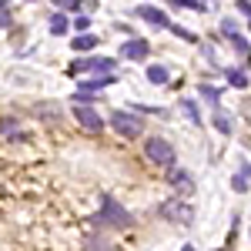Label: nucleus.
Returning a JSON list of instances; mask_svg holds the SVG:
<instances>
[{
	"label": "nucleus",
	"mask_w": 251,
	"mask_h": 251,
	"mask_svg": "<svg viewBox=\"0 0 251 251\" xmlns=\"http://www.w3.org/2000/svg\"><path fill=\"white\" fill-rule=\"evenodd\" d=\"M94 225H114V228H131V225H134V218H131V211H124V208L117 204L111 194H104V198H100V211L94 214Z\"/></svg>",
	"instance_id": "nucleus-1"
},
{
	"label": "nucleus",
	"mask_w": 251,
	"mask_h": 251,
	"mask_svg": "<svg viewBox=\"0 0 251 251\" xmlns=\"http://www.w3.org/2000/svg\"><path fill=\"white\" fill-rule=\"evenodd\" d=\"M151 54V44L148 40H124L121 44V50H117V57H124V60H141V57H148Z\"/></svg>",
	"instance_id": "nucleus-4"
},
{
	"label": "nucleus",
	"mask_w": 251,
	"mask_h": 251,
	"mask_svg": "<svg viewBox=\"0 0 251 251\" xmlns=\"http://www.w3.org/2000/svg\"><path fill=\"white\" fill-rule=\"evenodd\" d=\"M241 177H251V164H245V171H241Z\"/></svg>",
	"instance_id": "nucleus-26"
},
{
	"label": "nucleus",
	"mask_w": 251,
	"mask_h": 251,
	"mask_svg": "<svg viewBox=\"0 0 251 251\" xmlns=\"http://www.w3.org/2000/svg\"><path fill=\"white\" fill-rule=\"evenodd\" d=\"M214 127H218V131H221V134H231V117L225 114V111H221V107H218V111H214Z\"/></svg>",
	"instance_id": "nucleus-14"
},
{
	"label": "nucleus",
	"mask_w": 251,
	"mask_h": 251,
	"mask_svg": "<svg viewBox=\"0 0 251 251\" xmlns=\"http://www.w3.org/2000/svg\"><path fill=\"white\" fill-rule=\"evenodd\" d=\"M111 127L121 137H141V117L131 114V111H114L111 114Z\"/></svg>",
	"instance_id": "nucleus-3"
},
{
	"label": "nucleus",
	"mask_w": 251,
	"mask_h": 251,
	"mask_svg": "<svg viewBox=\"0 0 251 251\" xmlns=\"http://www.w3.org/2000/svg\"><path fill=\"white\" fill-rule=\"evenodd\" d=\"M225 77L231 80V87H248V74H245V71H238V67H228V71H225Z\"/></svg>",
	"instance_id": "nucleus-13"
},
{
	"label": "nucleus",
	"mask_w": 251,
	"mask_h": 251,
	"mask_svg": "<svg viewBox=\"0 0 251 251\" xmlns=\"http://www.w3.org/2000/svg\"><path fill=\"white\" fill-rule=\"evenodd\" d=\"M137 17L154 24V27H168V14H161L157 7H137Z\"/></svg>",
	"instance_id": "nucleus-9"
},
{
	"label": "nucleus",
	"mask_w": 251,
	"mask_h": 251,
	"mask_svg": "<svg viewBox=\"0 0 251 251\" xmlns=\"http://www.w3.org/2000/svg\"><path fill=\"white\" fill-rule=\"evenodd\" d=\"M238 10H241V14L251 20V3H248V0H241V3H238Z\"/></svg>",
	"instance_id": "nucleus-23"
},
{
	"label": "nucleus",
	"mask_w": 251,
	"mask_h": 251,
	"mask_svg": "<svg viewBox=\"0 0 251 251\" xmlns=\"http://www.w3.org/2000/svg\"><path fill=\"white\" fill-rule=\"evenodd\" d=\"M84 251H114V245L107 238H100V234H87L84 238Z\"/></svg>",
	"instance_id": "nucleus-11"
},
{
	"label": "nucleus",
	"mask_w": 251,
	"mask_h": 251,
	"mask_svg": "<svg viewBox=\"0 0 251 251\" xmlns=\"http://www.w3.org/2000/svg\"><path fill=\"white\" fill-rule=\"evenodd\" d=\"M60 10H71V14H77L80 3H77V0H60Z\"/></svg>",
	"instance_id": "nucleus-21"
},
{
	"label": "nucleus",
	"mask_w": 251,
	"mask_h": 251,
	"mask_svg": "<svg viewBox=\"0 0 251 251\" xmlns=\"http://www.w3.org/2000/svg\"><path fill=\"white\" fill-rule=\"evenodd\" d=\"M144 154L151 157L154 164L168 168V171L174 168V148L164 141V137H148V141H144Z\"/></svg>",
	"instance_id": "nucleus-2"
},
{
	"label": "nucleus",
	"mask_w": 251,
	"mask_h": 251,
	"mask_svg": "<svg viewBox=\"0 0 251 251\" xmlns=\"http://www.w3.org/2000/svg\"><path fill=\"white\" fill-rule=\"evenodd\" d=\"M168 181H171V188L177 194H191L194 191V177L188 171H181V168H171V171H168Z\"/></svg>",
	"instance_id": "nucleus-7"
},
{
	"label": "nucleus",
	"mask_w": 251,
	"mask_h": 251,
	"mask_svg": "<svg viewBox=\"0 0 251 251\" xmlns=\"http://www.w3.org/2000/svg\"><path fill=\"white\" fill-rule=\"evenodd\" d=\"M67 27H71V24H67L64 14H54V17H50V30H54V34H67Z\"/></svg>",
	"instance_id": "nucleus-16"
},
{
	"label": "nucleus",
	"mask_w": 251,
	"mask_h": 251,
	"mask_svg": "<svg viewBox=\"0 0 251 251\" xmlns=\"http://www.w3.org/2000/svg\"><path fill=\"white\" fill-rule=\"evenodd\" d=\"M231 188H234V191H245V188H248V177L234 174V177H231Z\"/></svg>",
	"instance_id": "nucleus-20"
},
{
	"label": "nucleus",
	"mask_w": 251,
	"mask_h": 251,
	"mask_svg": "<svg viewBox=\"0 0 251 251\" xmlns=\"http://www.w3.org/2000/svg\"><path fill=\"white\" fill-rule=\"evenodd\" d=\"M231 44H234V47H238V50H241V54H251V47H248V40L241 37V34H231Z\"/></svg>",
	"instance_id": "nucleus-18"
},
{
	"label": "nucleus",
	"mask_w": 251,
	"mask_h": 251,
	"mask_svg": "<svg viewBox=\"0 0 251 251\" xmlns=\"http://www.w3.org/2000/svg\"><path fill=\"white\" fill-rule=\"evenodd\" d=\"M201 94L208 97V100H218V91H214V87H201Z\"/></svg>",
	"instance_id": "nucleus-24"
},
{
	"label": "nucleus",
	"mask_w": 251,
	"mask_h": 251,
	"mask_svg": "<svg viewBox=\"0 0 251 251\" xmlns=\"http://www.w3.org/2000/svg\"><path fill=\"white\" fill-rule=\"evenodd\" d=\"M148 80H151V84H168V67L151 64V67H148Z\"/></svg>",
	"instance_id": "nucleus-12"
},
{
	"label": "nucleus",
	"mask_w": 251,
	"mask_h": 251,
	"mask_svg": "<svg viewBox=\"0 0 251 251\" xmlns=\"http://www.w3.org/2000/svg\"><path fill=\"white\" fill-rule=\"evenodd\" d=\"M74 114H77L80 127H87L91 134H100L104 131V121L97 117V111H91V107H74Z\"/></svg>",
	"instance_id": "nucleus-8"
},
{
	"label": "nucleus",
	"mask_w": 251,
	"mask_h": 251,
	"mask_svg": "<svg viewBox=\"0 0 251 251\" xmlns=\"http://www.w3.org/2000/svg\"><path fill=\"white\" fill-rule=\"evenodd\" d=\"M161 214L171 218V221H191L194 218V211L184 204V201H164V204H161Z\"/></svg>",
	"instance_id": "nucleus-6"
},
{
	"label": "nucleus",
	"mask_w": 251,
	"mask_h": 251,
	"mask_svg": "<svg viewBox=\"0 0 251 251\" xmlns=\"http://www.w3.org/2000/svg\"><path fill=\"white\" fill-rule=\"evenodd\" d=\"M171 30H174V34H177V37H184V40H194L191 34H188V30H184V27H177V24H171Z\"/></svg>",
	"instance_id": "nucleus-22"
},
{
	"label": "nucleus",
	"mask_w": 251,
	"mask_h": 251,
	"mask_svg": "<svg viewBox=\"0 0 251 251\" xmlns=\"http://www.w3.org/2000/svg\"><path fill=\"white\" fill-rule=\"evenodd\" d=\"M71 71H74V74H80V71H97V77H104V74H114V60H107V57L77 60V64H74Z\"/></svg>",
	"instance_id": "nucleus-5"
},
{
	"label": "nucleus",
	"mask_w": 251,
	"mask_h": 251,
	"mask_svg": "<svg viewBox=\"0 0 251 251\" xmlns=\"http://www.w3.org/2000/svg\"><path fill=\"white\" fill-rule=\"evenodd\" d=\"M184 251H194V248H191V245H188V248H184Z\"/></svg>",
	"instance_id": "nucleus-27"
},
{
	"label": "nucleus",
	"mask_w": 251,
	"mask_h": 251,
	"mask_svg": "<svg viewBox=\"0 0 251 251\" xmlns=\"http://www.w3.org/2000/svg\"><path fill=\"white\" fill-rule=\"evenodd\" d=\"M7 24H10V14H7V10H0V27H7Z\"/></svg>",
	"instance_id": "nucleus-25"
},
{
	"label": "nucleus",
	"mask_w": 251,
	"mask_h": 251,
	"mask_svg": "<svg viewBox=\"0 0 251 251\" xmlns=\"http://www.w3.org/2000/svg\"><path fill=\"white\" fill-rule=\"evenodd\" d=\"M74 27H77V30H91V14H80V17L74 20Z\"/></svg>",
	"instance_id": "nucleus-19"
},
{
	"label": "nucleus",
	"mask_w": 251,
	"mask_h": 251,
	"mask_svg": "<svg viewBox=\"0 0 251 251\" xmlns=\"http://www.w3.org/2000/svg\"><path fill=\"white\" fill-rule=\"evenodd\" d=\"M94 47H97L94 34H80V37H74V50H94Z\"/></svg>",
	"instance_id": "nucleus-15"
},
{
	"label": "nucleus",
	"mask_w": 251,
	"mask_h": 251,
	"mask_svg": "<svg viewBox=\"0 0 251 251\" xmlns=\"http://www.w3.org/2000/svg\"><path fill=\"white\" fill-rule=\"evenodd\" d=\"M117 74H104V77H87V80H80V94L84 91H100V87H107V84H114Z\"/></svg>",
	"instance_id": "nucleus-10"
},
{
	"label": "nucleus",
	"mask_w": 251,
	"mask_h": 251,
	"mask_svg": "<svg viewBox=\"0 0 251 251\" xmlns=\"http://www.w3.org/2000/svg\"><path fill=\"white\" fill-rule=\"evenodd\" d=\"M181 111H184V114H188V117H191V121H194V124H201V114H198V107H194V104H191V100H181Z\"/></svg>",
	"instance_id": "nucleus-17"
}]
</instances>
